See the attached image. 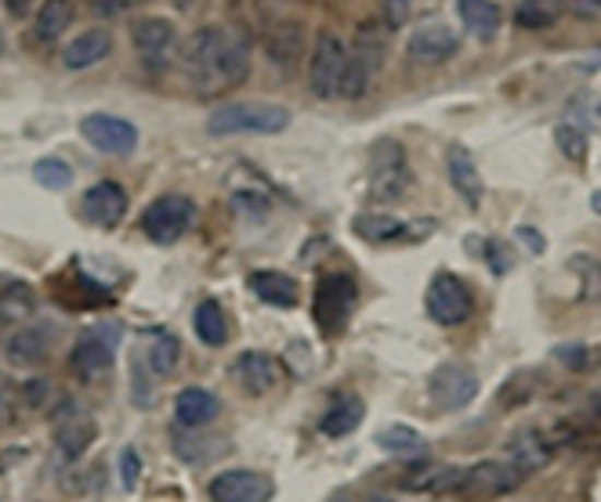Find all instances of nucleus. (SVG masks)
<instances>
[{"instance_id": "nucleus-1", "label": "nucleus", "mask_w": 601, "mask_h": 502, "mask_svg": "<svg viewBox=\"0 0 601 502\" xmlns=\"http://www.w3.org/2000/svg\"><path fill=\"white\" fill-rule=\"evenodd\" d=\"M250 69V44L233 26H203L185 44V73L200 91L236 87Z\"/></svg>"}, {"instance_id": "nucleus-2", "label": "nucleus", "mask_w": 601, "mask_h": 502, "mask_svg": "<svg viewBox=\"0 0 601 502\" xmlns=\"http://www.w3.org/2000/svg\"><path fill=\"white\" fill-rule=\"evenodd\" d=\"M291 127V112L269 101H228L207 116V131L214 138L233 134H283Z\"/></svg>"}, {"instance_id": "nucleus-3", "label": "nucleus", "mask_w": 601, "mask_h": 502, "mask_svg": "<svg viewBox=\"0 0 601 502\" xmlns=\"http://www.w3.org/2000/svg\"><path fill=\"white\" fill-rule=\"evenodd\" d=\"M410 184V167H406V152L391 138H380V142L369 148V200L377 203H396L402 200Z\"/></svg>"}, {"instance_id": "nucleus-4", "label": "nucleus", "mask_w": 601, "mask_h": 502, "mask_svg": "<svg viewBox=\"0 0 601 502\" xmlns=\"http://www.w3.org/2000/svg\"><path fill=\"white\" fill-rule=\"evenodd\" d=\"M117 347H120V325L117 322H98V325H91V330H84L76 336L73 351H69V366L76 369L80 380H95L113 366Z\"/></svg>"}, {"instance_id": "nucleus-5", "label": "nucleus", "mask_w": 601, "mask_h": 502, "mask_svg": "<svg viewBox=\"0 0 601 502\" xmlns=\"http://www.w3.org/2000/svg\"><path fill=\"white\" fill-rule=\"evenodd\" d=\"M360 303V286H355L352 275H327L316 286V322L327 336L344 333V325L352 322V311Z\"/></svg>"}, {"instance_id": "nucleus-6", "label": "nucleus", "mask_w": 601, "mask_h": 502, "mask_svg": "<svg viewBox=\"0 0 601 502\" xmlns=\"http://www.w3.org/2000/svg\"><path fill=\"white\" fill-rule=\"evenodd\" d=\"M424 311L432 314V322L453 330V325H464L471 314H475V297H471L464 278L443 272V275L432 278V286H427Z\"/></svg>"}, {"instance_id": "nucleus-7", "label": "nucleus", "mask_w": 601, "mask_h": 502, "mask_svg": "<svg viewBox=\"0 0 601 502\" xmlns=\"http://www.w3.org/2000/svg\"><path fill=\"white\" fill-rule=\"evenodd\" d=\"M344 62H349V51L338 33L322 29L316 44H311V58H308V87L316 98H333L341 95V80H344Z\"/></svg>"}, {"instance_id": "nucleus-8", "label": "nucleus", "mask_w": 601, "mask_h": 502, "mask_svg": "<svg viewBox=\"0 0 601 502\" xmlns=\"http://www.w3.org/2000/svg\"><path fill=\"white\" fill-rule=\"evenodd\" d=\"M192 220H196V206H192L189 195L170 192V195H160L156 203L145 206L142 228H145L149 239L160 242V247H170V242H178L185 231L192 228Z\"/></svg>"}, {"instance_id": "nucleus-9", "label": "nucleus", "mask_w": 601, "mask_h": 502, "mask_svg": "<svg viewBox=\"0 0 601 502\" xmlns=\"http://www.w3.org/2000/svg\"><path fill=\"white\" fill-rule=\"evenodd\" d=\"M80 134L87 138L91 148L106 152V156H131L138 148V127L109 112H91L80 120Z\"/></svg>"}, {"instance_id": "nucleus-10", "label": "nucleus", "mask_w": 601, "mask_h": 502, "mask_svg": "<svg viewBox=\"0 0 601 502\" xmlns=\"http://www.w3.org/2000/svg\"><path fill=\"white\" fill-rule=\"evenodd\" d=\"M427 391H432V398H435L438 408H446V413H457V408H468L471 402H475L479 376L468 366H460V361H446V366H438L432 372V380H427Z\"/></svg>"}, {"instance_id": "nucleus-11", "label": "nucleus", "mask_w": 601, "mask_h": 502, "mask_svg": "<svg viewBox=\"0 0 601 502\" xmlns=\"http://www.w3.org/2000/svg\"><path fill=\"white\" fill-rule=\"evenodd\" d=\"M380 69V40L374 29H363L355 37V48L349 51V62H344V80H341V95L344 98H363L369 84H374Z\"/></svg>"}, {"instance_id": "nucleus-12", "label": "nucleus", "mask_w": 601, "mask_h": 502, "mask_svg": "<svg viewBox=\"0 0 601 502\" xmlns=\"http://www.w3.org/2000/svg\"><path fill=\"white\" fill-rule=\"evenodd\" d=\"M457 48H460V37L438 19H427L410 33V58L413 62H421V65L446 62V58L457 55Z\"/></svg>"}, {"instance_id": "nucleus-13", "label": "nucleus", "mask_w": 601, "mask_h": 502, "mask_svg": "<svg viewBox=\"0 0 601 502\" xmlns=\"http://www.w3.org/2000/svg\"><path fill=\"white\" fill-rule=\"evenodd\" d=\"M275 485L258 470H225L211 481L214 502H272Z\"/></svg>"}, {"instance_id": "nucleus-14", "label": "nucleus", "mask_w": 601, "mask_h": 502, "mask_svg": "<svg viewBox=\"0 0 601 502\" xmlns=\"http://www.w3.org/2000/svg\"><path fill=\"white\" fill-rule=\"evenodd\" d=\"M522 481V474L515 470L507 459H493V463H479L475 470H464L460 477V492H468L471 499H493L504 495Z\"/></svg>"}, {"instance_id": "nucleus-15", "label": "nucleus", "mask_w": 601, "mask_h": 502, "mask_svg": "<svg viewBox=\"0 0 601 502\" xmlns=\"http://www.w3.org/2000/svg\"><path fill=\"white\" fill-rule=\"evenodd\" d=\"M80 214L98 228H117L127 214V192L117 181L91 184V189L84 192V203H80Z\"/></svg>"}, {"instance_id": "nucleus-16", "label": "nucleus", "mask_w": 601, "mask_h": 502, "mask_svg": "<svg viewBox=\"0 0 601 502\" xmlns=\"http://www.w3.org/2000/svg\"><path fill=\"white\" fill-rule=\"evenodd\" d=\"M446 174H449V181H453L457 195L468 206H479L482 203V174H479V163H475V156H471L464 145H449V152H446Z\"/></svg>"}, {"instance_id": "nucleus-17", "label": "nucleus", "mask_w": 601, "mask_h": 502, "mask_svg": "<svg viewBox=\"0 0 601 502\" xmlns=\"http://www.w3.org/2000/svg\"><path fill=\"white\" fill-rule=\"evenodd\" d=\"M236 380L243 383V391L247 394L261 398V394H269L275 383H280V366L261 351H243L236 358Z\"/></svg>"}, {"instance_id": "nucleus-18", "label": "nucleus", "mask_w": 601, "mask_h": 502, "mask_svg": "<svg viewBox=\"0 0 601 502\" xmlns=\"http://www.w3.org/2000/svg\"><path fill=\"white\" fill-rule=\"evenodd\" d=\"M217 413H222V402H217L211 391H203V387H185V391H178V398H175V419H178V427L196 430V427L211 423Z\"/></svg>"}, {"instance_id": "nucleus-19", "label": "nucleus", "mask_w": 601, "mask_h": 502, "mask_svg": "<svg viewBox=\"0 0 601 502\" xmlns=\"http://www.w3.org/2000/svg\"><path fill=\"white\" fill-rule=\"evenodd\" d=\"M131 40L145 62H160L175 44V26L167 19H138L131 26Z\"/></svg>"}, {"instance_id": "nucleus-20", "label": "nucleus", "mask_w": 601, "mask_h": 502, "mask_svg": "<svg viewBox=\"0 0 601 502\" xmlns=\"http://www.w3.org/2000/svg\"><path fill=\"white\" fill-rule=\"evenodd\" d=\"M113 51V33L109 29H84L76 40H69V48L62 51L66 69H91L102 58H109Z\"/></svg>"}, {"instance_id": "nucleus-21", "label": "nucleus", "mask_w": 601, "mask_h": 502, "mask_svg": "<svg viewBox=\"0 0 601 502\" xmlns=\"http://www.w3.org/2000/svg\"><path fill=\"white\" fill-rule=\"evenodd\" d=\"M363 416H366V405L360 394H341V398L322 413L319 430L322 438H349L352 430L363 423Z\"/></svg>"}, {"instance_id": "nucleus-22", "label": "nucleus", "mask_w": 601, "mask_h": 502, "mask_svg": "<svg viewBox=\"0 0 601 502\" xmlns=\"http://www.w3.org/2000/svg\"><path fill=\"white\" fill-rule=\"evenodd\" d=\"M457 15L468 26L471 37H479V40H493L504 22L496 0H457Z\"/></svg>"}, {"instance_id": "nucleus-23", "label": "nucleus", "mask_w": 601, "mask_h": 502, "mask_svg": "<svg viewBox=\"0 0 601 502\" xmlns=\"http://www.w3.org/2000/svg\"><path fill=\"white\" fill-rule=\"evenodd\" d=\"M95 423H91V416L84 413H69V419H62L59 423V434H55V449H59L62 459H80L91 441H95Z\"/></svg>"}, {"instance_id": "nucleus-24", "label": "nucleus", "mask_w": 601, "mask_h": 502, "mask_svg": "<svg viewBox=\"0 0 601 502\" xmlns=\"http://www.w3.org/2000/svg\"><path fill=\"white\" fill-rule=\"evenodd\" d=\"M547 455H551L547 441H543L537 430H522V434H515L511 441H507V455H504V459L526 477L529 470H540V466L547 463Z\"/></svg>"}, {"instance_id": "nucleus-25", "label": "nucleus", "mask_w": 601, "mask_h": 502, "mask_svg": "<svg viewBox=\"0 0 601 502\" xmlns=\"http://www.w3.org/2000/svg\"><path fill=\"white\" fill-rule=\"evenodd\" d=\"M250 289H254V297L272 303V308H294L297 303V283L283 272H254Z\"/></svg>"}, {"instance_id": "nucleus-26", "label": "nucleus", "mask_w": 601, "mask_h": 502, "mask_svg": "<svg viewBox=\"0 0 601 502\" xmlns=\"http://www.w3.org/2000/svg\"><path fill=\"white\" fill-rule=\"evenodd\" d=\"M192 330L207 347H225L228 344V319L217 300H203L192 314Z\"/></svg>"}, {"instance_id": "nucleus-27", "label": "nucleus", "mask_w": 601, "mask_h": 502, "mask_svg": "<svg viewBox=\"0 0 601 502\" xmlns=\"http://www.w3.org/2000/svg\"><path fill=\"white\" fill-rule=\"evenodd\" d=\"M69 22H73V0H44L37 22H33V33H37V40L51 44L69 29Z\"/></svg>"}, {"instance_id": "nucleus-28", "label": "nucleus", "mask_w": 601, "mask_h": 502, "mask_svg": "<svg viewBox=\"0 0 601 502\" xmlns=\"http://www.w3.org/2000/svg\"><path fill=\"white\" fill-rule=\"evenodd\" d=\"M44 355H48V330H40V325L22 330L8 340V358L15 366H40Z\"/></svg>"}, {"instance_id": "nucleus-29", "label": "nucleus", "mask_w": 601, "mask_h": 502, "mask_svg": "<svg viewBox=\"0 0 601 502\" xmlns=\"http://www.w3.org/2000/svg\"><path fill=\"white\" fill-rule=\"evenodd\" d=\"M149 372L153 376H167V372L178 369V358H181V344L175 333H156L153 340H149Z\"/></svg>"}, {"instance_id": "nucleus-30", "label": "nucleus", "mask_w": 601, "mask_h": 502, "mask_svg": "<svg viewBox=\"0 0 601 502\" xmlns=\"http://www.w3.org/2000/svg\"><path fill=\"white\" fill-rule=\"evenodd\" d=\"M562 11H565V0H522L515 11V22L522 29H543V26H551Z\"/></svg>"}, {"instance_id": "nucleus-31", "label": "nucleus", "mask_w": 601, "mask_h": 502, "mask_svg": "<svg viewBox=\"0 0 601 502\" xmlns=\"http://www.w3.org/2000/svg\"><path fill=\"white\" fill-rule=\"evenodd\" d=\"M377 445L396 455H413V452H424V438L406 423H391L377 434Z\"/></svg>"}, {"instance_id": "nucleus-32", "label": "nucleus", "mask_w": 601, "mask_h": 502, "mask_svg": "<svg viewBox=\"0 0 601 502\" xmlns=\"http://www.w3.org/2000/svg\"><path fill=\"white\" fill-rule=\"evenodd\" d=\"M460 477H464V470H457V466H432V470L413 474L406 488H413V492H443V488H460Z\"/></svg>"}, {"instance_id": "nucleus-33", "label": "nucleus", "mask_w": 601, "mask_h": 502, "mask_svg": "<svg viewBox=\"0 0 601 502\" xmlns=\"http://www.w3.org/2000/svg\"><path fill=\"white\" fill-rule=\"evenodd\" d=\"M33 311V289L26 283H8L0 289V319L19 322Z\"/></svg>"}, {"instance_id": "nucleus-34", "label": "nucleus", "mask_w": 601, "mask_h": 502, "mask_svg": "<svg viewBox=\"0 0 601 502\" xmlns=\"http://www.w3.org/2000/svg\"><path fill=\"white\" fill-rule=\"evenodd\" d=\"M355 236H363L366 242H391L406 236V225L396 217H355Z\"/></svg>"}, {"instance_id": "nucleus-35", "label": "nucleus", "mask_w": 601, "mask_h": 502, "mask_svg": "<svg viewBox=\"0 0 601 502\" xmlns=\"http://www.w3.org/2000/svg\"><path fill=\"white\" fill-rule=\"evenodd\" d=\"M33 178H37V184H44V189L62 192L69 189V181H73V170H69V163L59 156H44L37 159V167H33Z\"/></svg>"}, {"instance_id": "nucleus-36", "label": "nucleus", "mask_w": 601, "mask_h": 502, "mask_svg": "<svg viewBox=\"0 0 601 502\" xmlns=\"http://www.w3.org/2000/svg\"><path fill=\"white\" fill-rule=\"evenodd\" d=\"M554 142H558V148H562L565 159L584 163V159H587V145H591V138H587L584 127H576V123H558V131H554Z\"/></svg>"}, {"instance_id": "nucleus-37", "label": "nucleus", "mask_w": 601, "mask_h": 502, "mask_svg": "<svg viewBox=\"0 0 601 502\" xmlns=\"http://www.w3.org/2000/svg\"><path fill=\"white\" fill-rule=\"evenodd\" d=\"M569 267L580 275L584 300H601V261H594V256H587V253H576L569 261Z\"/></svg>"}, {"instance_id": "nucleus-38", "label": "nucleus", "mask_w": 601, "mask_h": 502, "mask_svg": "<svg viewBox=\"0 0 601 502\" xmlns=\"http://www.w3.org/2000/svg\"><path fill=\"white\" fill-rule=\"evenodd\" d=\"M138 477H142V459H138L134 449H123L120 452V485L131 492V488H138Z\"/></svg>"}, {"instance_id": "nucleus-39", "label": "nucleus", "mask_w": 601, "mask_h": 502, "mask_svg": "<svg viewBox=\"0 0 601 502\" xmlns=\"http://www.w3.org/2000/svg\"><path fill=\"white\" fill-rule=\"evenodd\" d=\"M385 4V22L391 29H399V26H406V19H410V8H413V0H380Z\"/></svg>"}, {"instance_id": "nucleus-40", "label": "nucleus", "mask_w": 601, "mask_h": 502, "mask_svg": "<svg viewBox=\"0 0 601 502\" xmlns=\"http://www.w3.org/2000/svg\"><path fill=\"white\" fill-rule=\"evenodd\" d=\"M91 8H95V15L102 19H117V15H127L131 8H138V0H91Z\"/></svg>"}, {"instance_id": "nucleus-41", "label": "nucleus", "mask_w": 601, "mask_h": 502, "mask_svg": "<svg viewBox=\"0 0 601 502\" xmlns=\"http://www.w3.org/2000/svg\"><path fill=\"white\" fill-rule=\"evenodd\" d=\"M26 394H30V405L33 408H37V405H44V394H48V383H44V380H33V383H26Z\"/></svg>"}, {"instance_id": "nucleus-42", "label": "nucleus", "mask_w": 601, "mask_h": 502, "mask_svg": "<svg viewBox=\"0 0 601 502\" xmlns=\"http://www.w3.org/2000/svg\"><path fill=\"white\" fill-rule=\"evenodd\" d=\"M518 239H522V242H529V247H533L537 253L543 250V236H537V231H529V228H518Z\"/></svg>"}, {"instance_id": "nucleus-43", "label": "nucleus", "mask_w": 601, "mask_h": 502, "mask_svg": "<svg viewBox=\"0 0 601 502\" xmlns=\"http://www.w3.org/2000/svg\"><path fill=\"white\" fill-rule=\"evenodd\" d=\"M4 4L15 11V15H22V11H26V0H4Z\"/></svg>"}, {"instance_id": "nucleus-44", "label": "nucleus", "mask_w": 601, "mask_h": 502, "mask_svg": "<svg viewBox=\"0 0 601 502\" xmlns=\"http://www.w3.org/2000/svg\"><path fill=\"white\" fill-rule=\"evenodd\" d=\"M591 210H594V214L601 217V189H598V192L591 195Z\"/></svg>"}, {"instance_id": "nucleus-45", "label": "nucleus", "mask_w": 601, "mask_h": 502, "mask_svg": "<svg viewBox=\"0 0 601 502\" xmlns=\"http://www.w3.org/2000/svg\"><path fill=\"white\" fill-rule=\"evenodd\" d=\"M591 408H594V413L601 416V391H598V394H594V398H591Z\"/></svg>"}, {"instance_id": "nucleus-46", "label": "nucleus", "mask_w": 601, "mask_h": 502, "mask_svg": "<svg viewBox=\"0 0 601 502\" xmlns=\"http://www.w3.org/2000/svg\"><path fill=\"white\" fill-rule=\"evenodd\" d=\"M0 55H4V33H0Z\"/></svg>"}, {"instance_id": "nucleus-47", "label": "nucleus", "mask_w": 601, "mask_h": 502, "mask_svg": "<svg viewBox=\"0 0 601 502\" xmlns=\"http://www.w3.org/2000/svg\"><path fill=\"white\" fill-rule=\"evenodd\" d=\"M594 4H601V0H594Z\"/></svg>"}]
</instances>
